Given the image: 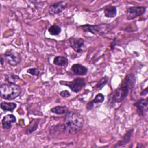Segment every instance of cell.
Listing matches in <instances>:
<instances>
[{"mask_svg":"<svg viewBox=\"0 0 148 148\" xmlns=\"http://www.w3.org/2000/svg\"><path fill=\"white\" fill-rule=\"evenodd\" d=\"M83 124L82 114L75 111H68L62 124V131L66 134H75L82 128Z\"/></svg>","mask_w":148,"mask_h":148,"instance_id":"6da1fadb","label":"cell"},{"mask_svg":"<svg viewBox=\"0 0 148 148\" xmlns=\"http://www.w3.org/2000/svg\"><path fill=\"white\" fill-rule=\"evenodd\" d=\"M135 82V77L133 74L127 75L120 86L111 95V97H109V103L112 104L122 102L134 87Z\"/></svg>","mask_w":148,"mask_h":148,"instance_id":"7a4b0ae2","label":"cell"},{"mask_svg":"<svg viewBox=\"0 0 148 148\" xmlns=\"http://www.w3.org/2000/svg\"><path fill=\"white\" fill-rule=\"evenodd\" d=\"M21 92L20 86L13 83H3L0 87V94L2 98L12 100L18 97Z\"/></svg>","mask_w":148,"mask_h":148,"instance_id":"3957f363","label":"cell"},{"mask_svg":"<svg viewBox=\"0 0 148 148\" xmlns=\"http://www.w3.org/2000/svg\"><path fill=\"white\" fill-rule=\"evenodd\" d=\"M80 28L85 32H90L93 34L103 35L109 31L110 25L106 24L99 25L84 24L81 25Z\"/></svg>","mask_w":148,"mask_h":148,"instance_id":"277c9868","label":"cell"},{"mask_svg":"<svg viewBox=\"0 0 148 148\" xmlns=\"http://www.w3.org/2000/svg\"><path fill=\"white\" fill-rule=\"evenodd\" d=\"M60 83L62 85H65L69 87V88L74 92H79L86 85L84 79L77 77L72 81H60Z\"/></svg>","mask_w":148,"mask_h":148,"instance_id":"5b68a950","label":"cell"},{"mask_svg":"<svg viewBox=\"0 0 148 148\" xmlns=\"http://www.w3.org/2000/svg\"><path fill=\"white\" fill-rule=\"evenodd\" d=\"M4 58L6 60L7 62L11 66H17L21 60L20 54L16 51L10 49L7 50L4 54Z\"/></svg>","mask_w":148,"mask_h":148,"instance_id":"8992f818","label":"cell"},{"mask_svg":"<svg viewBox=\"0 0 148 148\" xmlns=\"http://www.w3.org/2000/svg\"><path fill=\"white\" fill-rule=\"evenodd\" d=\"M146 8L143 6H131L127 10V18L128 20H133L141 16L146 12Z\"/></svg>","mask_w":148,"mask_h":148,"instance_id":"52a82bcc","label":"cell"},{"mask_svg":"<svg viewBox=\"0 0 148 148\" xmlns=\"http://www.w3.org/2000/svg\"><path fill=\"white\" fill-rule=\"evenodd\" d=\"M69 43L71 47L77 53H82L86 49L84 40L82 38L71 37L69 39Z\"/></svg>","mask_w":148,"mask_h":148,"instance_id":"ba28073f","label":"cell"},{"mask_svg":"<svg viewBox=\"0 0 148 148\" xmlns=\"http://www.w3.org/2000/svg\"><path fill=\"white\" fill-rule=\"evenodd\" d=\"M67 7V3L65 1H59L50 5L49 12L50 14H58L64 10Z\"/></svg>","mask_w":148,"mask_h":148,"instance_id":"9c48e42d","label":"cell"},{"mask_svg":"<svg viewBox=\"0 0 148 148\" xmlns=\"http://www.w3.org/2000/svg\"><path fill=\"white\" fill-rule=\"evenodd\" d=\"M147 98H141L134 103V106L136 108L138 114L140 116H144L147 111Z\"/></svg>","mask_w":148,"mask_h":148,"instance_id":"30bf717a","label":"cell"},{"mask_svg":"<svg viewBox=\"0 0 148 148\" xmlns=\"http://www.w3.org/2000/svg\"><path fill=\"white\" fill-rule=\"evenodd\" d=\"M16 121V118L13 114H7L2 120V127L3 129L9 130L12 127V124Z\"/></svg>","mask_w":148,"mask_h":148,"instance_id":"8fae6325","label":"cell"},{"mask_svg":"<svg viewBox=\"0 0 148 148\" xmlns=\"http://www.w3.org/2000/svg\"><path fill=\"white\" fill-rule=\"evenodd\" d=\"M134 132V129H131L128 130L126 132V134L123 136L122 139L117 143V144L114 146V147H119L124 146L125 145H127L128 143H129L130 141L131 140V139Z\"/></svg>","mask_w":148,"mask_h":148,"instance_id":"7c38bea8","label":"cell"},{"mask_svg":"<svg viewBox=\"0 0 148 148\" xmlns=\"http://www.w3.org/2000/svg\"><path fill=\"white\" fill-rule=\"evenodd\" d=\"M71 70L75 75L79 76H83L86 75L88 71V69L86 67L79 64H73L71 67Z\"/></svg>","mask_w":148,"mask_h":148,"instance_id":"4fadbf2b","label":"cell"},{"mask_svg":"<svg viewBox=\"0 0 148 148\" xmlns=\"http://www.w3.org/2000/svg\"><path fill=\"white\" fill-rule=\"evenodd\" d=\"M105 16L108 18L114 17L117 14V8L114 6L109 5L104 8L103 10Z\"/></svg>","mask_w":148,"mask_h":148,"instance_id":"5bb4252c","label":"cell"},{"mask_svg":"<svg viewBox=\"0 0 148 148\" xmlns=\"http://www.w3.org/2000/svg\"><path fill=\"white\" fill-rule=\"evenodd\" d=\"M105 99V97L104 95L101 94V93H99L97 95H95V98H94V99L91 101H90L87 105V109L88 110H90L92 108L94 104L95 103H102L104 101Z\"/></svg>","mask_w":148,"mask_h":148,"instance_id":"9a60e30c","label":"cell"},{"mask_svg":"<svg viewBox=\"0 0 148 148\" xmlns=\"http://www.w3.org/2000/svg\"><path fill=\"white\" fill-rule=\"evenodd\" d=\"M53 63L54 64L58 66H64L68 64V59L66 58V57L64 56H56L54 58Z\"/></svg>","mask_w":148,"mask_h":148,"instance_id":"2e32d148","label":"cell"},{"mask_svg":"<svg viewBox=\"0 0 148 148\" xmlns=\"http://www.w3.org/2000/svg\"><path fill=\"white\" fill-rule=\"evenodd\" d=\"M17 104L14 102H2L1 103V108L5 111L13 112V110L16 108Z\"/></svg>","mask_w":148,"mask_h":148,"instance_id":"e0dca14e","label":"cell"},{"mask_svg":"<svg viewBox=\"0 0 148 148\" xmlns=\"http://www.w3.org/2000/svg\"><path fill=\"white\" fill-rule=\"evenodd\" d=\"M51 112L57 114H63L68 112V108L66 106H56L50 109Z\"/></svg>","mask_w":148,"mask_h":148,"instance_id":"ac0fdd59","label":"cell"},{"mask_svg":"<svg viewBox=\"0 0 148 148\" xmlns=\"http://www.w3.org/2000/svg\"><path fill=\"white\" fill-rule=\"evenodd\" d=\"M48 31L51 35H57L61 32V28L58 25H53L49 28Z\"/></svg>","mask_w":148,"mask_h":148,"instance_id":"d6986e66","label":"cell"},{"mask_svg":"<svg viewBox=\"0 0 148 148\" xmlns=\"http://www.w3.org/2000/svg\"><path fill=\"white\" fill-rule=\"evenodd\" d=\"M108 80V77L107 76H105L101 79V80L98 82V83L95 86V88L97 90H101L106 84Z\"/></svg>","mask_w":148,"mask_h":148,"instance_id":"ffe728a7","label":"cell"},{"mask_svg":"<svg viewBox=\"0 0 148 148\" xmlns=\"http://www.w3.org/2000/svg\"><path fill=\"white\" fill-rule=\"evenodd\" d=\"M20 78L17 76H16L14 75H8L6 76V80L9 82V83H15L16 81L17 80H18Z\"/></svg>","mask_w":148,"mask_h":148,"instance_id":"44dd1931","label":"cell"},{"mask_svg":"<svg viewBox=\"0 0 148 148\" xmlns=\"http://www.w3.org/2000/svg\"><path fill=\"white\" fill-rule=\"evenodd\" d=\"M38 124H39V120L36 121L35 122V123L34 124L33 127H31V128H29L26 130L25 133H26L27 134H31L32 132H33L34 131H35L37 129V128H38Z\"/></svg>","mask_w":148,"mask_h":148,"instance_id":"7402d4cb","label":"cell"},{"mask_svg":"<svg viewBox=\"0 0 148 148\" xmlns=\"http://www.w3.org/2000/svg\"><path fill=\"white\" fill-rule=\"evenodd\" d=\"M27 72L31 74V75H33V76H38L40 72L38 68H32L28 69L27 71Z\"/></svg>","mask_w":148,"mask_h":148,"instance_id":"603a6c76","label":"cell"},{"mask_svg":"<svg viewBox=\"0 0 148 148\" xmlns=\"http://www.w3.org/2000/svg\"><path fill=\"white\" fill-rule=\"evenodd\" d=\"M60 94L61 95V96H62V97H65V98H67V97H69L71 94L69 93V92L68 91V90H64V91H62L60 92Z\"/></svg>","mask_w":148,"mask_h":148,"instance_id":"cb8c5ba5","label":"cell"},{"mask_svg":"<svg viewBox=\"0 0 148 148\" xmlns=\"http://www.w3.org/2000/svg\"><path fill=\"white\" fill-rule=\"evenodd\" d=\"M116 42H117V38H115L114 39V40H113V42H112V44H111V45H110V48H111L112 49H113L115 45H116Z\"/></svg>","mask_w":148,"mask_h":148,"instance_id":"d4e9b609","label":"cell"},{"mask_svg":"<svg viewBox=\"0 0 148 148\" xmlns=\"http://www.w3.org/2000/svg\"><path fill=\"white\" fill-rule=\"evenodd\" d=\"M147 94V88H146L145 90H143L141 92H140V95L142 96H145Z\"/></svg>","mask_w":148,"mask_h":148,"instance_id":"484cf974","label":"cell"},{"mask_svg":"<svg viewBox=\"0 0 148 148\" xmlns=\"http://www.w3.org/2000/svg\"><path fill=\"white\" fill-rule=\"evenodd\" d=\"M4 60H5V58L3 59V57L1 56V65H3V64H4V61H5Z\"/></svg>","mask_w":148,"mask_h":148,"instance_id":"4316f807","label":"cell"},{"mask_svg":"<svg viewBox=\"0 0 148 148\" xmlns=\"http://www.w3.org/2000/svg\"><path fill=\"white\" fill-rule=\"evenodd\" d=\"M136 147H144V146L143 145H141V143H138V145H137V146H136Z\"/></svg>","mask_w":148,"mask_h":148,"instance_id":"83f0119b","label":"cell"}]
</instances>
